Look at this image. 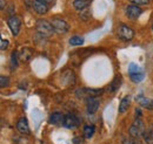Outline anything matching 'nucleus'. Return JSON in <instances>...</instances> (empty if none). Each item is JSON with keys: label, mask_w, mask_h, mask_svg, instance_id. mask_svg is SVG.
<instances>
[{"label": "nucleus", "mask_w": 153, "mask_h": 144, "mask_svg": "<svg viewBox=\"0 0 153 144\" xmlns=\"http://www.w3.org/2000/svg\"><path fill=\"white\" fill-rule=\"evenodd\" d=\"M36 28H37V32L40 34V36H42V37H50L54 33V28H53L52 24L45 19H40L37 21Z\"/></svg>", "instance_id": "nucleus-1"}, {"label": "nucleus", "mask_w": 153, "mask_h": 144, "mask_svg": "<svg viewBox=\"0 0 153 144\" xmlns=\"http://www.w3.org/2000/svg\"><path fill=\"white\" fill-rule=\"evenodd\" d=\"M146 129H145V124L141 121V118H135L133 122V124L130 126L128 130V135L131 137H135V138H140L144 136Z\"/></svg>", "instance_id": "nucleus-2"}, {"label": "nucleus", "mask_w": 153, "mask_h": 144, "mask_svg": "<svg viewBox=\"0 0 153 144\" xmlns=\"http://www.w3.org/2000/svg\"><path fill=\"white\" fill-rule=\"evenodd\" d=\"M104 93V89L99 88H81L76 90V97L79 98H87V97H98Z\"/></svg>", "instance_id": "nucleus-3"}, {"label": "nucleus", "mask_w": 153, "mask_h": 144, "mask_svg": "<svg viewBox=\"0 0 153 144\" xmlns=\"http://www.w3.org/2000/svg\"><path fill=\"white\" fill-rule=\"evenodd\" d=\"M118 37L123 41H131L134 37V32L131 27H128L127 25H119L118 31H117Z\"/></svg>", "instance_id": "nucleus-4"}, {"label": "nucleus", "mask_w": 153, "mask_h": 144, "mask_svg": "<svg viewBox=\"0 0 153 144\" xmlns=\"http://www.w3.org/2000/svg\"><path fill=\"white\" fill-rule=\"evenodd\" d=\"M53 28H54V32L58 34H66L68 31H70V26L68 24L61 18H52L51 21Z\"/></svg>", "instance_id": "nucleus-5"}, {"label": "nucleus", "mask_w": 153, "mask_h": 144, "mask_svg": "<svg viewBox=\"0 0 153 144\" xmlns=\"http://www.w3.org/2000/svg\"><path fill=\"white\" fill-rule=\"evenodd\" d=\"M7 25L12 32V35L13 36H17L19 34L20 32V27H21V21L18 17L16 15H11L10 18L7 19Z\"/></svg>", "instance_id": "nucleus-6"}, {"label": "nucleus", "mask_w": 153, "mask_h": 144, "mask_svg": "<svg viewBox=\"0 0 153 144\" xmlns=\"http://www.w3.org/2000/svg\"><path fill=\"white\" fill-rule=\"evenodd\" d=\"M143 13V10L138 6V5H128L126 8H125V14L126 17L131 20H135L140 17V14Z\"/></svg>", "instance_id": "nucleus-7"}, {"label": "nucleus", "mask_w": 153, "mask_h": 144, "mask_svg": "<svg viewBox=\"0 0 153 144\" xmlns=\"http://www.w3.org/2000/svg\"><path fill=\"white\" fill-rule=\"evenodd\" d=\"M31 6H32V10L38 13L39 15H44L48 12V5L44 1H40V0H32L31 2Z\"/></svg>", "instance_id": "nucleus-8"}, {"label": "nucleus", "mask_w": 153, "mask_h": 144, "mask_svg": "<svg viewBox=\"0 0 153 144\" xmlns=\"http://www.w3.org/2000/svg\"><path fill=\"white\" fill-rule=\"evenodd\" d=\"M80 124V120L76 117L74 114H67L65 115V118H64V122H62V126L67 129H74L76 126Z\"/></svg>", "instance_id": "nucleus-9"}, {"label": "nucleus", "mask_w": 153, "mask_h": 144, "mask_svg": "<svg viewBox=\"0 0 153 144\" xmlns=\"http://www.w3.org/2000/svg\"><path fill=\"white\" fill-rule=\"evenodd\" d=\"M135 102H137L140 107H143V108H146V109H149V110H153V100L152 98L146 97V96L143 95V94L135 96Z\"/></svg>", "instance_id": "nucleus-10"}, {"label": "nucleus", "mask_w": 153, "mask_h": 144, "mask_svg": "<svg viewBox=\"0 0 153 144\" xmlns=\"http://www.w3.org/2000/svg\"><path fill=\"white\" fill-rule=\"evenodd\" d=\"M100 101L98 97H87L86 98V110L88 114H94L99 108Z\"/></svg>", "instance_id": "nucleus-11"}, {"label": "nucleus", "mask_w": 153, "mask_h": 144, "mask_svg": "<svg viewBox=\"0 0 153 144\" xmlns=\"http://www.w3.org/2000/svg\"><path fill=\"white\" fill-rule=\"evenodd\" d=\"M17 129L20 134L22 135H30L31 134V129H30V126H28V122L25 117H21L18 123H17Z\"/></svg>", "instance_id": "nucleus-12"}, {"label": "nucleus", "mask_w": 153, "mask_h": 144, "mask_svg": "<svg viewBox=\"0 0 153 144\" xmlns=\"http://www.w3.org/2000/svg\"><path fill=\"white\" fill-rule=\"evenodd\" d=\"M33 56V49L30 47H25L20 51L19 53V59L22 62H28Z\"/></svg>", "instance_id": "nucleus-13"}, {"label": "nucleus", "mask_w": 153, "mask_h": 144, "mask_svg": "<svg viewBox=\"0 0 153 144\" xmlns=\"http://www.w3.org/2000/svg\"><path fill=\"white\" fill-rule=\"evenodd\" d=\"M130 103H131V97L130 96L123 97L120 103H119V112L120 114H125L130 108Z\"/></svg>", "instance_id": "nucleus-14"}, {"label": "nucleus", "mask_w": 153, "mask_h": 144, "mask_svg": "<svg viewBox=\"0 0 153 144\" xmlns=\"http://www.w3.org/2000/svg\"><path fill=\"white\" fill-rule=\"evenodd\" d=\"M64 118H65V115H62L61 112H53L51 116H50V118H48V122L51 123V124H60V123H62L64 122Z\"/></svg>", "instance_id": "nucleus-15"}, {"label": "nucleus", "mask_w": 153, "mask_h": 144, "mask_svg": "<svg viewBox=\"0 0 153 144\" xmlns=\"http://www.w3.org/2000/svg\"><path fill=\"white\" fill-rule=\"evenodd\" d=\"M92 0H74L73 1V7L76 11H82L85 8H87L91 5Z\"/></svg>", "instance_id": "nucleus-16"}, {"label": "nucleus", "mask_w": 153, "mask_h": 144, "mask_svg": "<svg viewBox=\"0 0 153 144\" xmlns=\"http://www.w3.org/2000/svg\"><path fill=\"white\" fill-rule=\"evenodd\" d=\"M143 138H144V142L146 144H153V124L145 131Z\"/></svg>", "instance_id": "nucleus-17"}, {"label": "nucleus", "mask_w": 153, "mask_h": 144, "mask_svg": "<svg viewBox=\"0 0 153 144\" xmlns=\"http://www.w3.org/2000/svg\"><path fill=\"white\" fill-rule=\"evenodd\" d=\"M130 74V79L133 81L134 83H139V82H141L143 80H144V77H145V75H144V73L141 72H135V73H128Z\"/></svg>", "instance_id": "nucleus-18"}, {"label": "nucleus", "mask_w": 153, "mask_h": 144, "mask_svg": "<svg viewBox=\"0 0 153 144\" xmlns=\"http://www.w3.org/2000/svg\"><path fill=\"white\" fill-rule=\"evenodd\" d=\"M84 42H85L84 37L78 36V35L72 36V37L70 39V41H68V43H70L71 46H81V45H84Z\"/></svg>", "instance_id": "nucleus-19"}, {"label": "nucleus", "mask_w": 153, "mask_h": 144, "mask_svg": "<svg viewBox=\"0 0 153 144\" xmlns=\"http://www.w3.org/2000/svg\"><path fill=\"white\" fill-rule=\"evenodd\" d=\"M18 59H19V53L18 52H12L11 54V69L14 71L18 67Z\"/></svg>", "instance_id": "nucleus-20"}, {"label": "nucleus", "mask_w": 153, "mask_h": 144, "mask_svg": "<svg viewBox=\"0 0 153 144\" xmlns=\"http://www.w3.org/2000/svg\"><path fill=\"white\" fill-rule=\"evenodd\" d=\"M96 131V126H84V136L86 138H91L94 135Z\"/></svg>", "instance_id": "nucleus-21"}, {"label": "nucleus", "mask_w": 153, "mask_h": 144, "mask_svg": "<svg viewBox=\"0 0 153 144\" xmlns=\"http://www.w3.org/2000/svg\"><path fill=\"white\" fill-rule=\"evenodd\" d=\"M120 77L119 76H115L114 80L112 81V83L110 84V87H108V89L111 90V91H117V89H119V87H120Z\"/></svg>", "instance_id": "nucleus-22"}, {"label": "nucleus", "mask_w": 153, "mask_h": 144, "mask_svg": "<svg viewBox=\"0 0 153 144\" xmlns=\"http://www.w3.org/2000/svg\"><path fill=\"white\" fill-rule=\"evenodd\" d=\"M123 144H143L140 138H135V137H128V138H124Z\"/></svg>", "instance_id": "nucleus-23"}, {"label": "nucleus", "mask_w": 153, "mask_h": 144, "mask_svg": "<svg viewBox=\"0 0 153 144\" xmlns=\"http://www.w3.org/2000/svg\"><path fill=\"white\" fill-rule=\"evenodd\" d=\"M8 84H10V79H8L7 76L1 75V76H0V87H1V88H5V87H7Z\"/></svg>", "instance_id": "nucleus-24"}, {"label": "nucleus", "mask_w": 153, "mask_h": 144, "mask_svg": "<svg viewBox=\"0 0 153 144\" xmlns=\"http://www.w3.org/2000/svg\"><path fill=\"white\" fill-rule=\"evenodd\" d=\"M140 71H141L140 67L138 65H135V63H131L130 67H128V73H135V72H140Z\"/></svg>", "instance_id": "nucleus-25"}, {"label": "nucleus", "mask_w": 153, "mask_h": 144, "mask_svg": "<svg viewBox=\"0 0 153 144\" xmlns=\"http://www.w3.org/2000/svg\"><path fill=\"white\" fill-rule=\"evenodd\" d=\"M132 4L138 5V6H143V5H147L150 2V0H130Z\"/></svg>", "instance_id": "nucleus-26"}, {"label": "nucleus", "mask_w": 153, "mask_h": 144, "mask_svg": "<svg viewBox=\"0 0 153 144\" xmlns=\"http://www.w3.org/2000/svg\"><path fill=\"white\" fill-rule=\"evenodd\" d=\"M7 47H8V41L5 40V39H1L0 40V49L1 51H5Z\"/></svg>", "instance_id": "nucleus-27"}, {"label": "nucleus", "mask_w": 153, "mask_h": 144, "mask_svg": "<svg viewBox=\"0 0 153 144\" xmlns=\"http://www.w3.org/2000/svg\"><path fill=\"white\" fill-rule=\"evenodd\" d=\"M134 112H135V118H141V110L140 109H135L134 110Z\"/></svg>", "instance_id": "nucleus-28"}, {"label": "nucleus", "mask_w": 153, "mask_h": 144, "mask_svg": "<svg viewBox=\"0 0 153 144\" xmlns=\"http://www.w3.org/2000/svg\"><path fill=\"white\" fill-rule=\"evenodd\" d=\"M5 1L6 0H0V8L1 10H5Z\"/></svg>", "instance_id": "nucleus-29"}, {"label": "nucleus", "mask_w": 153, "mask_h": 144, "mask_svg": "<svg viewBox=\"0 0 153 144\" xmlns=\"http://www.w3.org/2000/svg\"><path fill=\"white\" fill-rule=\"evenodd\" d=\"M40 1H44V2H46L47 5H48V4H52V2H54V0H40Z\"/></svg>", "instance_id": "nucleus-30"}, {"label": "nucleus", "mask_w": 153, "mask_h": 144, "mask_svg": "<svg viewBox=\"0 0 153 144\" xmlns=\"http://www.w3.org/2000/svg\"><path fill=\"white\" fill-rule=\"evenodd\" d=\"M152 31H153V25H152Z\"/></svg>", "instance_id": "nucleus-31"}]
</instances>
